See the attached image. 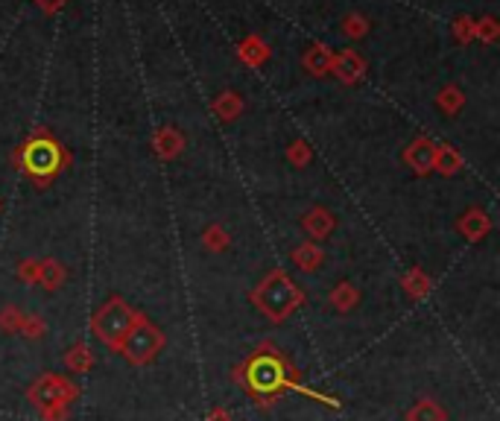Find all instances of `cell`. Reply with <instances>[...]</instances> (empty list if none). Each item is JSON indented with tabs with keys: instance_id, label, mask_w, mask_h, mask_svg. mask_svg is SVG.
Instances as JSON below:
<instances>
[{
	"instance_id": "6da1fadb",
	"label": "cell",
	"mask_w": 500,
	"mask_h": 421,
	"mask_svg": "<svg viewBox=\"0 0 500 421\" xmlns=\"http://www.w3.org/2000/svg\"><path fill=\"white\" fill-rule=\"evenodd\" d=\"M238 380L249 389V395L254 398H272L284 393V389H296V393H305L308 398H322L310 389L299 386L290 375V363L272 346H261L254 355L238 369Z\"/></svg>"
},
{
	"instance_id": "7a4b0ae2",
	"label": "cell",
	"mask_w": 500,
	"mask_h": 421,
	"mask_svg": "<svg viewBox=\"0 0 500 421\" xmlns=\"http://www.w3.org/2000/svg\"><path fill=\"white\" fill-rule=\"evenodd\" d=\"M252 301L270 322H284L301 305V290L284 272H272L254 287Z\"/></svg>"
},
{
	"instance_id": "3957f363",
	"label": "cell",
	"mask_w": 500,
	"mask_h": 421,
	"mask_svg": "<svg viewBox=\"0 0 500 421\" xmlns=\"http://www.w3.org/2000/svg\"><path fill=\"white\" fill-rule=\"evenodd\" d=\"M141 310H135L132 305H126L123 299H109L105 305L97 308V313L91 316V328H94V337L103 342V346H109L112 351H121L126 334L132 331V325L138 322Z\"/></svg>"
},
{
	"instance_id": "277c9868",
	"label": "cell",
	"mask_w": 500,
	"mask_h": 421,
	"mask_svg": "<svg viewBox=\"0 0 500 421\" xmlns=\"http://www.w3.org/2000/svg\"><path fill=\"white\" fill-rule=\"evenodd\" d=\"M74 398H76V386L71 380L56 375H44L38 384L29 386V404L42 413L44 421H65V409Z\"/></svg>"
},
{
	"instance_id": "5b68a950",
	"label": "cell",
	"mask_w": 500,
	"mask_h": 421,
	"mask_svg": "<svg viewBox=\"0 0 500 421\" xmlns=\"http://www.w3.org/2000/svg\"><path fill=\"white\" fill-rule=\"evenodd\" d=\"M164 348V334L159 325H152L150 319L138 316V322L132 325V331L126 334L123 346H121V355L129 360L132 366H146L152 363L155 357H159V351Z\"/></svg>"
},
{
	"instance_id": "8992f818",
	"label": "cell",
	"mask_w": 500,
	"mask_h": 421,
	"mask_svg": "<svg viewBox=\"0 0 500 421\" xmlns=\"http://www.w3.org/2000/svg\"><path fill=\"white\" fill-rule=\"evenodd\" d=\"M59 161H62V155H59V146L53 141H33L24 150V170L29 175H35V179H51V175L59 170Z\"/></svg>"
},
{
	"instance_id": "52a82bcc",
	"label": "cell",
	"mask_w": 500,
	"mask_h": 421,
	"mask_svg": "<svg viewBox=\"0 0 500 421\" xmlns=\"http://www.w3.org/2000/svg\"><path fill=\"white\" fill-rule=\"evenodd\" d=\"M407 421H445V409L430 398H421L407 413Z\"/></svg>"
},
{
	"instance_id": "ba28073f",
	"label": "cell",
	"mask_w": 500,
	"mask_h": 421,
	"mask_svg": "<svg viewBox=\"0 0 500 421\" xmlns=\"http://www.w3.org/2000/svg\"><path fill=\"white\" fill-rule=\"evenodd\" d=\"M67 369L71 371H88L91 369V355H88V348L85 346H74L71 348V355H67Z\"/></svg>"
},
{
	"instance_id": "9c48e42d",
	"label": "cell",
	"mask_w": 500,
	"mask_h": 421,
	"mask_svg": "<svg viewBox=\"0 0 500 421\" xmlns=\"http://www.w3.org/2000/svg\"><path fill=\"white\" fill-rule=\"evenodd\" d=\"M333 308H340V310H351L355 308V301H357V292L351 290V287H342V290H333Z\"/></svg>"
},
{
	"instance_id": "30bf717a",
	"label": "cell",
	"mask_w": 500,
	"mask_h": 421,
	"mask_svg": "<svg viewBox=\"0 0 500 421\" xmlns=\"http://www.w3.org/2000/svg\"><path fill=\"white\" fill-rule=\"evenodd\" d=\"M21 316H18V310L15 308H9V310H4L0 313V325H4V331H18L21 328Z\"/></svg>"
},
{
	"instance_id": "8fae6325",
	"label": "cell",
	"mask_w": 500,
	"mask_h": 421,
	"mask_svg": "<svg viewBox=\"0 0 500 421\" xmlns=\"http://www.w3.org/2000/svg\"><path fill=\"white\" fill-rule=\"evenodd\" d=\"M21 328H27V337H42L44 334V322L42 319H24Z\"/></svg>"
},
{
	"instance_id": "7c38bea8",
	"label": "cell",
	"mask_w": 500,
	"mask_h": 421,
	"mask_svg": "<svg viewBox=\"0 0 500 421\" xmlns=\"http://www.w3.org/2000/svg\"><path fill=\"white\" fill-rule=\"evenodd\" d=\"M211 418H214V421H229V416H225V413H214Z\"/></svg>"
}]
</instances>
